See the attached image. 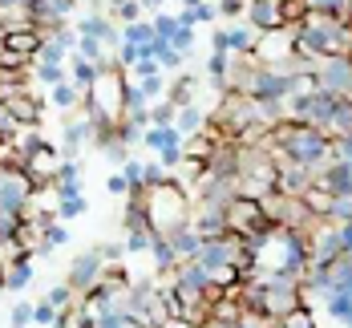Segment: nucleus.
<instances>
[{
  "instance_id": "1",
  "label": "nucleus",
  "mask_w": 352,
  "mask_h": 328,
  "mask_svg": "<svg viewBox=\"0 0 352 328\" xmlns=\"http://www.w3.org/2000/svg\"><path fill=\"white\" fill-rule=\"evenodd\" d=\"M102 276H106V263L98 259V252H85V255H77V259H73L69 280H65V284H69L73 292H81V296H85V292H94L98 284H102Z\"/></svg>"
},
{
  "instance_id": "2",
  "label": "nucleus",
  "mask_w": 352,
  "mask_h": 328,
  "mask_svg": "<svg viewBox=\"0 0 352 328\" xmlns=\"http://www.w3.org/2000/svg\"><path fill=\"white\" fill-rule=\"evenodd\" d=\"M170 239V252H175V259H195L199 255V248H203V235L186 223V227H178L175 235H166Z\"/></svg>"
},
{
  "instance_id": "3",
  "label": "nucleus",
  "mask_w": 352,
  "mask_h": 328,
  "mask_svg": "<svg viewBox=\"0 0 352 328\" xmlns=\"http://www.w3.org/2000/svg\"><path fill=\"white\" fill-rule=\"evenodd\" d=\"M29 280H33V255L25 252V255H16V259L4 267V288L21 292V288H29Z\"/></svg>"
},
{
  "instance_id": "4",
  "label": "nucleus",
  "mask_w": 352,
  "mask_h": 328,
  "mask_svg": "<svg viewBox=\"0 0 352 328\" xmlns=\"http://www.w3.org/2000/svg\"><path fill=\"white\" fill-rule=\"evenodd\" d=\"M49 102H53V106L61 109V113H73V109L81 106V89H77L73 81H61V85H53Z\"/></svg>"
},
{
  "instance_id": "5",
  "label": "nucleus",
  "mask_w": 352,
  "mask_h": 328,
  "mask_svg": "<svg viewBox=\"0 0 352 328\" xmlns=\"http://www.w3.org/2000/svg\"><path fill=\"white\" fill-rule=\"evenodd\" d=\"M85 195H57V219L61 223H69V219H77V215H85Z\"/></svg>"
},
{
  "instance_id": "6",
  "label": "nucleus",
  "mask_w": 352,
  "mask_h": 328,
  "mask_svg": "<svg viewBox=\"0 0 352 328\" xmlns=\"http://www.w3.org/2000/svg\"><path fill=\"white\" fill-rule=\"evenodd\" d=\"M175 118H178V106L170 102V98L150 106V126H175Z\"/></svg>"
},
{
  "instance_id": "7",
  "label": "nucleus",
  "mask_w": 352,
  "mask_h": 328,
  "mask_svg": "<svg viewBox=\"0 0 352 328\" xmlns=\"http://www.w3.org/2000/svg\"><path fill=\"white\" fill-rule=\"evenodd\" d=\"M73 296H77V292H73L69 284H57V288H49L45 304H49V308H57V312H69V308H73Z\"/></svg>"
},
{
  "instance_id": "8",
  "label": "nucleus",
  "mask_w": 352,
  "mask_h": 328,
  "mask_svg": "<svg viewBox=\"0 0 352 328\" xmlns=\"http://www.w3.org/2000/svg\"><path fill=\"white\" fill-rule=\"evenodd\" d=\"M33 77L41 81V85H61L65 81V65H41V61H33Z\"/></svg>"
},
{
  "instance_id": "9",
  "label": "nucleus",
  "mask_w": 352,
  "mask_h": 328,
  "mask_svg": "<svg viewBox=\"0 0 352 328\" xmlns=\"http://www.w3.org/2000/svg\"><path fill=\"white\" fill-rule=\"evenodd\" d=\"M41 239L49 243V248H61V243H69L73 235H69V223H61V219H53L45 231H41Z\"/></svg>"
},
{
  "instance_id": "10",
  "label": "nucleus",
  "mask_w": 352,
  "mask_h": 328,
  "mask_svg": "<svg viewBox=\"0 0 352 328\" xmlns=\"http://www.w3.org/2000/svg\"><path fill=\"white\" fill-rule=\"evenodd\" d=\"M98 252V259L106 263V267H113V263H122V255H126V243H102V248H94Z\"/></svg>"
},
{
  "instance_id": "11",
  "label": "nucleus",
  "mask_w": 352,
  "mask_h": 328,
  "mask_svg": "<svg viewBox=\"0 0 352 328\" xmlns=\"http://www.w3.org/2000/svg\"><path fill=\"white\" fill-rule=\"evenodd\" d=\"M57 316H61V312H57V308H49V304H45V300H36L33 304V325H57Z\"/></svg>"
},
{
  "instance_id": "12",
  "label": "nucleus",
  "mask_w": 352,
  "mask_h": 328,
  "mask_svg": "<svg viewBox=\"0 0 352 328\" xmlns=\"http://www.w3.org/2000/svg\"><path fill=\"white\" fill-rule=\"evenodd\" d=\"M12 325H21V328L33 325V304H29V300H16V304H12Z\"/></svg>"
},
{
  "instance_id": "13",
  "label": "nucleus",
  "mask_w": 352,
  "mask_h": 328,
  "mask_svg": "<svg viewBox=\"0 0 352 328\" xmlns=\"http://www.w3.org/2000/svg\"><path fill=\"white\" fill-rule=\"evenodd\" d=\"M106 186H109V195H130V182L122 179V171H118V175H109Z\"/></svg>"
},
{
  "instance_id": "14",
  "label": "nucleus",
  "mask_w": 352,
  "mask_h": 328,
  "mask_svg": "<svg viewBox=\"0 0 352 328\" xmlns=\"http://www.w3.org/2000/svg\"><path fill=\"white\" fill-rule=\"evenodd\" d=\"M12 328H21V325H12Z\"/></svg>"
}]
</instances>
